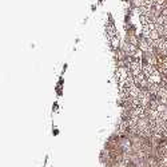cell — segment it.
<instances>
[{
  "label": "cell",
  "instance_id": "cell-1",
  "mask_svg": "<svg viewBox=\"0 0 167 167\" xmlns=\"http://www.w3.org/2000/svg\"><path fill=\"white\" fill-rule=\"evenodd\" d=\"M143 74H144V76H146L147 80L151 84L159 86L162 83V74H160V71L158 70L155 66L148 64V63L143 64Z\"/></svg>",
  "mask_w": 167,
  "mask_h": 167
},
{
  "label": "cell",
  "instance_id": "cell-3",
  "mask_svg": "<svg viewBox=\"0 0 167 167\" xmlns=\"http://www.w3.org/2000/svg\"><path fill=\"white\" fill-rule=\"evenodd\" d=\"M106 35H107V39L110 40L112 39L114 36L118 35V32H116V28H115V26L112 24V23H108L107 27H106Z\"/></svg>",
  "mask_w": 167,
  "mask_h": 167
},
{
  "label": "cell",
  "instance_id": "cell-2",
  "mask_svg": "<svg viewBox=\"0 0 167 167\" xmlns=\"http://www.w3.org/2000/svg\"><path fill=\"white\" fill-rule=\"evenodd\" d=\"M142 30H143V36L144 38L150 39V40H152V42H155V40H158L160 38L159 31H158L156 24L154 23V21H148V23L143 24Z\"/></svg>",
  "mask_w": 167,
  "mask_h": 167
}]
</instances>
